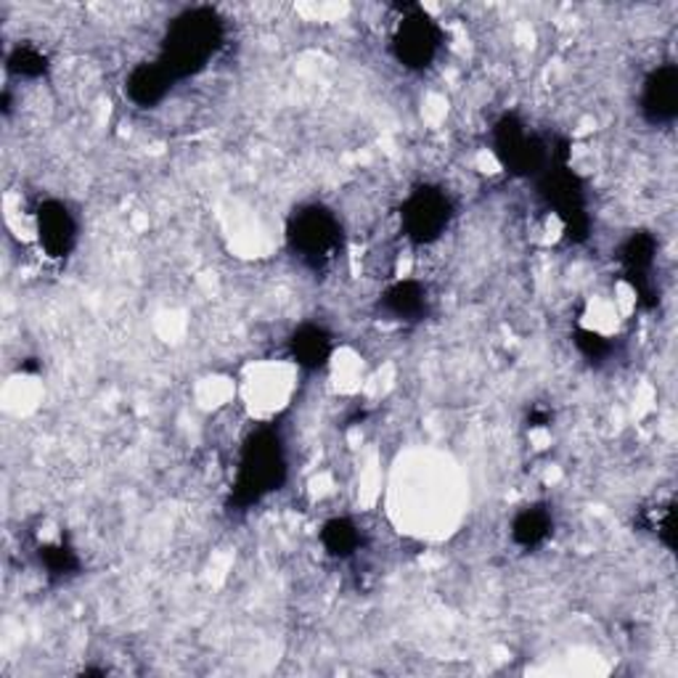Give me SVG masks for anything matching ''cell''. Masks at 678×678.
Instances as JSON below:
<instances>
[{"mask_svg": "<svg viewBox=\"0 0 678 678\" xmlns=\"http://www.w3.org/2000/svg\"><path fill=\"white\" fill-rule=\"evenodd\" d=\"M220 40V22L216 13L207 9H197L178 17L170 24V34L164 40L162 64L168 72L189 74L193 69L205 67V61L216 53Z\"/></svg>", "mask_w": 678, "mask_h": 678, "instance_id": "1", "label": "cell"}, {"mask_svg": "<svg viewBox=\"0 0 678 678\" xmlns=\"http://www.w3.org/2000/svg\"><path fill=\"white\" fill-rule=\"evenodd\" d=\"M289 245L310 266H327L342 247V226L323 207H306L289 223Z\"/></svg>", "mask_w": 678, "mask_h": 678, "instance_id": "2", "label": "cell"}, {"mask_svg": "<svg viewBox=\"0 0 678 678\" xmlns=\"http://www.w3.org/2000/svg\"><path fill=\"white\" fill-rule=\"evenodd\" d=\"M451 199L440 189H417L406 197L400 210V231L411 245H435L451 226Z\"/></svg>", "mask_w": 678, "mask_h": 678, "instance_id": "3", "label": "cell"}, {"mask_svg": "<svg viewBox=\"0 0 678 678\" xmlns=\"http://www.w3.org/2000/svg\"><path fill=\"white\" fill-rule=\"evenodd\" d=\"M442 32L421 9H403L392 27V53L408 69H427L438 59Z\"/></svg>", "mask_w": 678, "mask_h": 678, "instance_id": "4", "label": "cell"}, {"mask_svg": "<svg viewBox=\"0 0 678 678\" xmlns=\"http://www.w3.org/2000/svg\"><path fill=\"white\" fill-rule=\"evenodd\" d=\"M281 448L273 435H258L252 446L245 448L239 467V488L247 490L249 498H260L279 486L281 477Z\"/></svg>", "mask_w": 678, "mask_h": 678, "instance_id": "5", "label": "cell"}, {"mask_svg": "<svg viewBox=\"0 0 678 678\" xmlns=\"http://www.w3.org/2000/svg\"><path fill=\"white\" fill-rule=\"evenodd\" d=\"M32 231L46 258H67L78 239V220L61 202H43L32 216Z\"/></svg>", "mask_w": 678, "mask_h": 678, "instance_id": "6", "label": "cell"}, {"mask_svg": "<svg viewBox=\"0 0 678 678\" xmlns=\"http://www.w3.org/2000/svg\"><path fill=\"white\" fill-rule=\"evenodd\" d=\"M645 112L652 117L655 122H668L676 114V69L660 67L652 72L645 82Z\"/></svg>", "mask_w": 678, "mask_h": 678, "instance_id": "7", "label": "cell"}, {"mask_svg": "<svg viewBox=\"0 0 678 678\" xmlns=\"http://www.w3.org/2000/svg\"><path fill=\"white\" fill-rule=\"evenodd\" d=\"M170 80L172 74L164 69L162 61H159V64H141L130 72L128 93L136 103L149 107V103L164 99V93L170 91Z\"/></svg>", "mask_w": 678, "mask_h": 678, "instance_id": "8", "label": "cell"}, {"mask_svg": "<svg viewBox=\"0 0 678 678\" xmlns=\"http://www.w3.org/2000/svg\"><path fill=\"white\" fill-rule=\"evenodd\" d=\"M385 302L400 321H417L421 313H427V287L413 279L398 281L387 289Z\"/></svg>", "mask_w": 678, "mask_h": 678, "instance_id": "9", "label": "cell"}, {"mask_svg": "<svg viewBox=\"0 0 678 678\" xmlns=\"http://www.w3.org/2000/svg\"><path fill=\"white\" fill-rule=\"evenodd\" d=\"M321 541L323 549H327L331 557L342 559L350 557L352 551L358 549V544H361V532H358V528L350 520H345V517H335V520L323 525Z\"/></svg>", "mask_w": 678, "mask_h": 678, "instance_id": "10", "label": "cell"}, {"mask_svg": "<svg viewBox=\"0 0 678 678\" xmlns=\"http://www.w3.org/2000/svg\"><path fill=\"white\" fill-rule=\"evenodd\" d=\"M292 352L295 361L300 366H316L323 363V358L329 356V339L321 329L306 327L292 339Z\"/></svg>", "mask_w": 678, "mask_h": 678, "instance_id": "11", "label": "cell"}, {"mask_svg": "<svg viewBox=\"0 0 678 678\" xmlns=\"http://www.w3.org/2000/svg\"><path fill=\"white\" fill-rule=\"evenodd\" d=\"M549 530H551V520L541 509H528L522 511V515H517L515 528H511V532H515V541L522 546L541 544L544 538L549 536Z\"/></svg>", "mask_w": 678, "mask_h": 678, "instance_id": "12", "label": "cell"}, {"mask_svg": "<svg viewBox=\"0 0 678 678\" xmlns=\"http://www.w3.org/2000/svg\"><path fill=\"white\" fill-rule=\"evenodd\" d=\"M9 69H13L19 78H40L46 72L43 51L32 46H17L9 57Z\"/></svg>", "mask_w": 678, "mask_h": 678, "instance_id": "13", "label": "cell"}]
</instances>
